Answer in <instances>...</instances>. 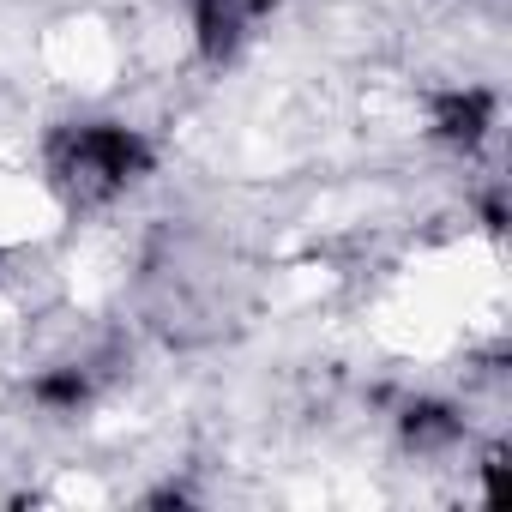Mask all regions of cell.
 Masks as SVG:
<instances>
[{"instance_id": "7a4b0ae2", "label": "cell", "mask_w": 512, "mask_h": 512, "mask_svg": "<svg viewBox=\"0 0 512 512\" xmlns=\"http://www.w3.org/2000/svg\"><path fill=\"white\" fill-rule=\"evenodd\" d=\"M272 7L278 0H193V49H199V61H211V67L235 61L253 43V31L272 19Z\"/></svg>"}, {"instance_id": "277c9868", "label": "cell", "mask_w": 512, "mask_h": 512, "mask_svg": "<svg viewBox=\"0 0 512 512\" xmlns=\"http://www.w3.org/2000/svg\"><path fill=\"white\" fill-rule=\"evenodd\" d=\"M398 434H404L410 452H452L464 440V416L452 404H440V398H416V404H404Z\"/></svg>"}, {"instance_id": "5b68a950", "label": "cell", "mask_w": 512, "mask_h": 512, "mask_svg": "<svg viewBox=\"0 0 512 512\" xmlns=\"http://www.w3.org/2000/svg\"><path fill=\"white\" fill-rule=\"evenodd\" d=\"M31 398H37L43 410H79V404L91 398V374H85V368H55V374L31 380Z\"/></svg>"}, {"instance_id": "3957f363", "label": "cell", "mask_w": 512, "mask_h": 512, "mask_svg": "<svg viewBox=\"0 0 512 512\" xmlns=\"http://www.w3.org/2000/svg\"><path fill=\"white\" fill-rule=\"evenodd\" d=\"M494 127V91H440L434 109H428V133L452 151H476Z\"/></svg>"}, {"instance_id": "6da1fadb", "label": "cell", "mask_w": 512, "mask_h": 512, "mask_svg": "<svg viewBox=\"0 0 512 512\" xmlns=\"http://www.w3.org/2000/svg\"><path fill=\"white\" fill-rule=\"evenodd\" d=\"M151 139L115 121H79L49 139V181L67 205H103L121 199L151 175Z\"/></svg>"}]
</instances>
